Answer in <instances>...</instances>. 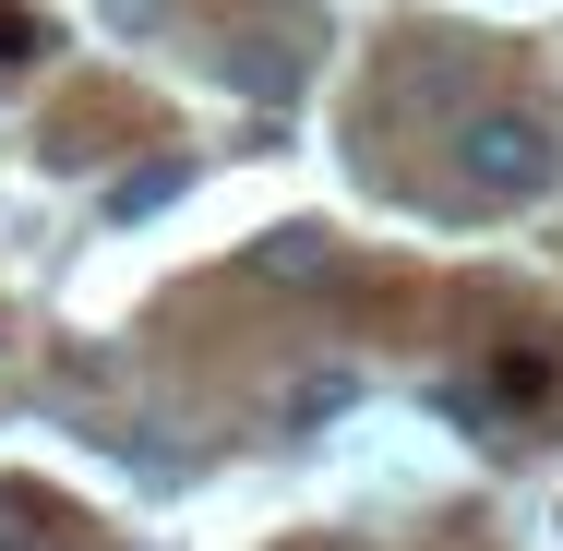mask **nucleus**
Segmentation results:
<instances>
[{
	"instance_id": "f257e3e1",
	"label": "nucleus",
	"mask_w": 563,
	"mask_h": 551,
	"mask_svg": "<svg viewBox=\"0 0 563 551\" xmlns=\"http://www.w3.org/2000/svg\"><path fill=\"white\" fill-rule=\"evenodd\" d=\"M552 120L528 109H479L467 132H455V180L479 192V205H528V192H552Z\"/></svg>"
},
{
	"instance_id": "f03ea898",
	"label": "nucleus",
	"mask_w": 563,
	"mask_h": 551,
	"mask_svg": "<svg viewBox=\"0 0 563 551\" xmlns=\"http://www.w3.org/2000/svg\"><path fill=\"white\" fill-rule=\"evenodd\" d=\"M228 85H240V97H264V109H276V97H288V85H300V60H288V48H264V36H228Z\"/></svg>"
},
{
	"instance_id": "7ed1b4c3",
	"label": "nucleus",
	"mask_w": 563,
	"mask_h": 551,
	"mask_svg": "<svg viewBox=\"0 0 563 551\" xmlns=\"http://www.w3.org/2000/svg\"><path fill=\"white\" fill-rule=\"evenodd\" d=\"M180 180H192V168H132V180L109 192V217H120V228H132V217H156V205H168Z\"/></svg>"
},
{
	"instance_id": "20e7f679",
	"label": "nucleus",
	"mask_w": 563,
	"mask_h": 551,
	"mask_svg": "<svg viewBox=\"0 0 563 551\" xmlns=\"http://www.w3.org/2000/svg\"><path fill=\"white\" fill-rule=\"evenodd\" d=\"M492 396H504V408H540V396H552V360H528V348L492 360Z\"/></svg>"
},
{
	"instance_id": "39448f33",
	"label": "nucleus",
	"mask_w": 563,
	"mask_h": 551,
	"mask_svg": "<svg viewBox=\"0 0 563 551\" xmlns=\"http://www.w3.org/2000/svg\"><path fill=\"white\" fill-rule=\"evenodd\" d=\"M0 60H36V24L24 12H0Z\"/></svg>"
}]
</instances>
